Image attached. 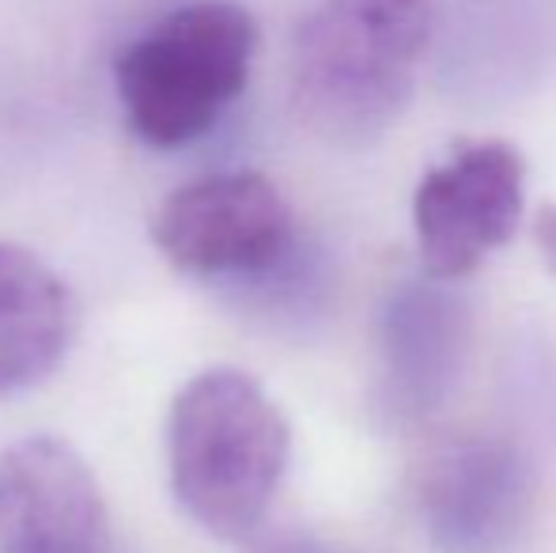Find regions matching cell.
<instances>
[{
	"label": "cell",
	"instance_id": "cell-11",
	"mask_svg": "<svg viewBox=\"0 0 556 553\" xmlns=\"http://www.w3.org/2000/svg\"><path fill=\"white\" fill-rule=\"evenodd\" d=\"M262 553H352L341 546H330V542H315V539H285V542H273Z\"/></svg>",
	"mask_w": 556,
	"mask_h": 553
},
{
	"label": "cell",
	"instance_id": "cell-8",
	"mask_svg": "<svg viewBox=\"0 0 556 553\" xmlns=\"http://www.w3.org/2000/svg\"><path fill=\"white\" fill-rule=\"evenodd\" d=\"M0 553H114L103 489L65 440L0 451Z\"/></svg>",
	"mask_w": 556,
	"mask_h": 553
},
{
	"label": "cell",
	"instance_id": "cell-9",
	"mask_svg": "<svg viewBox=\"0 0 556 553\" xmlns=\"http://www.w3.org/2000/svg\"><path fill=\"white\" fill-rule=\"evenodd\" d=\"M73 288L35 251L0 239V399L58 372L76 338Z\"/></svg>",
	"mask_w": 556,
	"mask_h": 553
},
{
	"label": "cell",
	"instance_id": "cell-1",
	"mask_svg": "<svg viewBox=\"0 0 556 553\" xmlns=\"http://www.w3.org/2000/svg\"><path fill=\"white\" fill-rule=\"evenodd\" d=\"M440 23V0H318L292 42V111L326 144L397 126Z\"/></svg>",
	"mask_w": 556,
	"mask_h": 553
},
{
	"label": "cell",
	"instance_id": "cell-7",
	"mask_svg": "<svg viewBox=\"0 0 556 553\" xmlns=\"http://www.w3.org/2000/svg\"><path fill=\"white\" fill-rule=\"evenodd\" d=\"M417 512L435 553H511L534 512V474L496 436H458L425 458Z\"/></svg>",
	"mask_w": 556,
	"mask_h": 553
},
{
	"label": "cell",
	"instance_id": "cell-10",
	"mask_svg": "<svg viewBox=\"0 0 556 553\" xmlns=\"http://www.w3.org/2000/svg\"><path fill=\"white\" fill-rule=\"evenodd\" d=\"M534 243L542 251V262L556 277V205H542L534 213Z\"/></svg>",
	"mask_w": 556,
	"mask_h": 553
},
{
	"label": "cell",
	"instance_id": "cell-2",
	"mask_svg": "<svg viewBox=\"0 0 556 553\" xmlns=\"http://www.w3.org/2000/svg\"><path fill=\"white\" fill-rule=\"evenodd\" d=\"M288 420L254 376L208 368L175 394L167 470L175 501L201 531L242 542L265 524L288 470Z\"/></svg>",
	"mask_w": 556,
	"mask_h": 553
},
{
	"label": "cell",
	"instance_id": "cell-5",
	"mask_svg": "<svg viewBox=\"0 0 556 553\" xmlns=\"http://www.w3.org/2000/svg\"><path fill=\"white\" fill-rule=\"evenodd\" d=\"M527 213V163L504 140L466 144L420 178L413 224L425 274L458 280L519 231Z\"/></svg>",
	"mask_w": 556,
	"mask_h": 553
},
{
	"label": "cell",
	"instance_id": "cell-6",
	"mask_svg": "<svg viewBox=\"0 0 556 553\" xmlns=\"http://www.w3.org/2000/svg\"><path fill=\"white\" fill-rule=\"evenodd\" d=\"M379 387L375 410L390 425H417L458 391L473 356V311L451 280H402L375 318Z\"/></svg>",
	"mask_w": 556,
	"mask_h": 553
},
{
	"label": "cell",
	"instance_id": "cell-4",
	"mask_svg": "<svg viewBox=\"0 0 556 553\" xmlns=\"http://www.w3.org/2000/svg\"><path fill=\"white\" fill-rule=\"evenodd\" d=\"M152 239L190 277L254 285L300 247L277 183L257 171H224L178 186L152 221Z\"/></svg>",
	"mask_w": 556,
	"mask_h": 553
},
{
	"label": "cell",
	"instance_id": "cell-3",
	"mask_svg": "<svg viewBox=\"0 0 556 553\" xmlns=\"http://www.w3.org/2000/svg\"><path fill=\"white\" fill-rule=\"evenodd\" d=\"M257 53V23L235 0H193L132 38L114 84L132 134L152 148L205 137L242 96Z\"/></svg>",
	"mask_w": 556,
	"mask_h": 553
}]
</instances>
